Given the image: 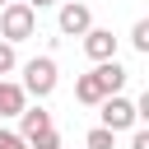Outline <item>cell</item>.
<instances>
[{"label":"cell","mask_w":149,"mask_h":149,"mask_svg":"<svg viewBox=\"0 0 149 149\" xmlns=\"http://www.w3.org/2000/svg\"><path fill=\"white\" fill-rule=\"evenodd\" d=\"M37 33V9H28L23 0H9L0 9V37L5 42H28Z\"/></svg>","instance_id":"7a4b0ae2"},{"label":"cell","mask_w":149,"mask_h":149,"mask_svg":"<svg viewBox=\"0 0 149 149\" xmlns=\"http://www.w3.org/2000/svg\"><path fill=\"white\" fill-rule=\"evenodd\" d=\"M93 74H98V84H102V93L112 98V93H121L126 88V79H130V70L121 65V61H98L93 65Z\"/></svg>","instance_id":"8992f818"},{"label":"cell","mask_w":149,"mask_h":149,"mask_svg":"<svg viewBox=\"0 0 149 149\" xmlns=\"http://www.w3.org/2000/svg\"><path fill=\"white\" fill-rule=\"evenodd\" d=\"M47 130H56L47 107H23V112H19V135H23V140H37V135H47Z\"/></svg>","instance_id":"52a82bcc"},{"label":"cell","mask_w":149,"mask_h":149,"mask_svg":"<svg viewBox=\"0 0 149 149\" xmlns=\"http://www.w3.org/2000/svg\"><path fill=\"white\" fill-rule=\"evenodd\" d=\"M14 65H19V56H14V42H5V37H0V79H5Z\"/></svg>","instance_id":"7c38bea8"},{"label":"cell","mask_w":149,"mask_h":149,"mask_svg":"<svg viewBox=\"0 0 149 149\" xmlns=\"http://www.w3.org/2000/svg\"><path fill=\"white\" fill-rule=\"evenodd\" d=\"M74 98H79V102H84V107H98V102H102V98H107V93H102V84H98V74H93V70H88V74H79V79H74Z\"/></svg>","instance_id":"9c48e42d"},{"label":"cell","mask_w":149,"mask_h":149,"mask_svg":"<svg viewBox=\"0 0 149 149\" xmlns=\"http://www.w3.org/2000/svg\"><path fill=\"white\" fill-rule=\"evenodd\" d=\"M84 56L98 65V61H116V33L112 28H88L84 33Z\"/></svg>","instance_id":"5b68a950"},{"label":"cell","mask_w":149,"mask_h":149,"mask_svg":"<svg viewBox=\"0 0 149 149\" xmlns=\"http://www.w3.org/2000/svg\"><path fill=\"white\" fill-rule=\"evenodd\" d=\"M28 149H61V135H56V130H47V135L28 140Z\"/></svg>","instance_id":"5bb4252c"},{"label":"cell","mask_w":149,"mask_h":149,"mask_svg":"<svg viewBox=\"0 0 149 149\" xmlns=\"http://www.w3.org/2000/svg\"><path fill=\"white\" fill-rule=\"evenodd\" d=\"M56 23H61L65 37H84V33L93 28V9H88L84 0H65V5L56 9Z\"/></svg>","instance_id":"277c9868"},{"label":"cell","mask_w":149,"mask_h":149,"mask_svg":"<svg viewBox=\"0 0 149 149\" xmlns=\"http://www.w3.org/2000/svg\"><path fill=\"white\" fill-rule=\"evenodd\" d=\"M84 149H116V135H112L107 126H93V130L84 135Z\"/></svg>","instance_id":"30bf717a"},{"label":"cell","mask_w":149,"mask_h":149,"mask_svg":"<svg viewBox=\"0 0 149 149\" xmlns=\"http://www.w3.org/2000/svg\"><path fill=\"white\" fill-rule=\"evenodd\" d=\"M130 47H135L140 56H149V19H135V28H130Z\"/></svg>","instance_id":"8fae6325"},{"label":"cell","mask_w":149,"mask_h":149,"mask_svg":"<svg viewBox=\"0 0 149 149\" xmlns=\"http://www.w3.org/2000/svg\"><path fill=\"white\" fill-rule=\"evenodd\" d=\"M5 5H9V0H0V9H5Z\"/></svg>","instance_id":"e0dca14e"},{"label":"cell","mask_w":149,"mask_h":149,"mask_svg":"<svg viewBox=\"0 0 149 149\" xmlns=\"http://www.w3.org/2000/svg\"><path fill=\"white\" fill-rule=\"evenodd\" d=\"M56 84H61L56 56H33V61H23V84H19L23 93H33V98H51Z\"/></svg>","instance_id":"6da1fadb"},{"label":"cell","mask_w":149,"mask_h":149,"mask_svg":"<svg viewBox=\"0 0 149 149\" xmlns=\"http://www.w3.org/2000/svg\"><path fill=\"white\" fill-rule=\"evenodd\" d=\"M98 107H102V126H107L112 135H116V130H135V126H140V116H135V102H130V98H121V93L102 98Z\"/></svg>","instance_id":"3957f363"},{"label":"cell","mask_w":149,"mask_h":149,"mask_svg":"<svg viewBox=\"0 0 149 149\" xmlns=\"http://www.w3.org/2000/svg\"><path fill=\"white\" fill-rule=\"evenodd\" d=\"M0 149H28V140H23L19 130H9V126H0Z\"/></svg>","instance_id":"4fadbf2b"},{"label":"cell","mask_w":149,"mask_h":149,"mask_svg":"<svg viewBox=\"0 0 149 149\" xmlns=\"http://www.w3.org/2000/svg\"><path fill=\"white\" fill-rule=\"evenodd\" d=\"M130 149H149V130H144V126H135V135H130Z\"/></svg>","instance_id":"9a60e30c"},{"label":"cell","mask_w":149,"mask_h":149,"mask_svg":"<svg viewBox=\"0 0 149 149\" xmlns=\"http://www.w3.org/2000/svg\"><path fill=\"white\" fill-rule=\"evenodd\" d=\"M23 5H28V9H51L56 0H23Z\"/></svg>","instance_id":"2e32d148"},{"label":"cell","mask_w":149,"mask_h":149,"mask_svg":"<svg viewBox=\"0 0 149 149\" xmlns=\"http://www.w3.org/2000/svg\"><path fill=\"white\" fill-rule=\"evenodd\" d=\"M23 107H28V93L14 79H0V116H19Z\"/></svg>","instance_id":"ba28073f"}]
</instances>
